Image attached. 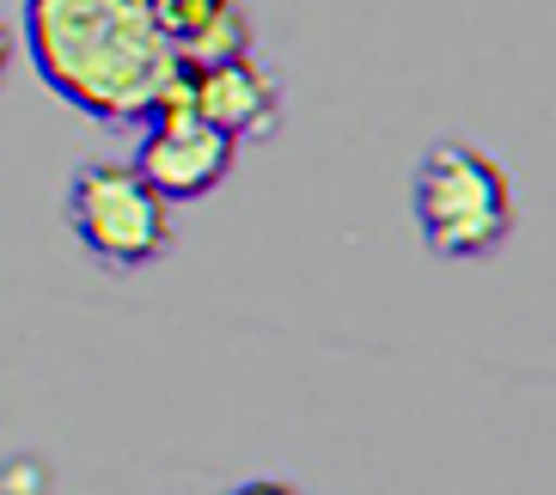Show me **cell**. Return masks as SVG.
<instances>
[{"mask_svg":"<svg viewBox=\"0 0 556 495\" xmlns=\"http://www.w3.org/2000/svg\"><path fill=\"white\" fill-rule=\"evenodd\" d=\"M25 50L62 104L92 123H148L184 55L148 0H25Z\"/></svg>","mask_w":556,"mask_h":495,"instance_id":"1","label":"cell"},{"mask_svg":"<svg viewBox=\"0 0 556 495\" xmlns=\"http://www.w3.org/2000/svg\"><path fill=\"white\" fill-rule=\"evenodd\" d=\"M13 55H18V37H13V25L0 18V86H7V74H13Z\"/></svg>","mask_w":556,"mask_h":495,"instance_id":"8","label":"cell"},{"mask_svg":"<svg viewBox=\"0 0 556 495\" xmlns=\"http://www.w3.org/2000/svg\"><path fill=\"white\" fill-rule=\"evenodd\" d=\"M232 165H239V141L220 135L208 116H197L190 104L153 111L148 123H141L135 172H141V178H148L172 208H178V202L214 196V190L232 178Z\"/></svg>","mask_w":556,"mask_h":495,"instance_id":"4","label":"cell"},{"mask_svg":"<svg viewBox=\"0 0 556 495\" xmlns=\"http://www.w3.org/2000/svg\"><path fill=\"white\" fill-rule=\"evenodd\" d=\"M227 495H306V490L288 483V478H251V483H239V490H227Z\"/></svg>","mask_w":556,"mask_h":495,"instance_id":"7","label":"cell"},{"mask_svg":"<svg viewBox=\"0 0 556 495\" xmlns=\"http://www.w3.org/2000/svg\"><path fill=\"white\" fill-rule=\"evenodd\" d=\"M62 215L80 251L104 269H148L178 245L172 202L135 172V160H80L67 178Z\"/></svg>","mask_w":556,"mask_h":495,"instance_id":"3","label":"cell"},{"mask_svg":"<svg viewBox=\"0 0 556 495\" xmlns=\"http://www.w3.org/2000/svg\"><path fill=\"white\" fill-rule=\"evenodd\" d=\"M153 25L172 37L184 62H214V55H245L257 50L245 0H148Z\"/></svg>","mask_w":556,"mask_h":495,"instance_id":"6","label":"cell"},{"mask_svg":"<svg viewBox=\"0 0 556 495\" xmlns=\"http://www.w3.org/2000/svg\"><path fill=\"white\" fill-rule=\"evenodd\" d=\"M409 208L422 227L434 257L477 264L514 239L520 227V196H514V172L477 141H434L416 160L409 178Z\"/></svg>","mask_w":556,"mask_h":495,"instance_id":"2","label":"cell"},{"mask_svg":"<svg viewBox=\"0 0 556 495\" xmlns=\"http://www.w3.org/2000/svg\"><path fill=\"white\" fill-rule=\"evenodd\" d=\"M184 104L208 116L232 141H257V135H276L281 123V80L269 74V62L257 50L184 62Z\"/></svg>","mask_w":556,"mask_h":495,"instance_id":"5","label":"cell"}]
</instances>
